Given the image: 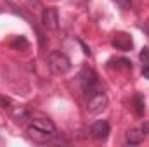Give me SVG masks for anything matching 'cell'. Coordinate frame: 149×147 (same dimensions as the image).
Returning a JSON list of instances; mask_svg holds the SVG:
<instances>
[{
  "label": "cell",
  "instance_id": "obj_1",
  "mask_svg": "<svg viewBox=\"0 0 149 147\" xmlns=\"http://www.w3.org/2000/svg\"><path fill=\"white\" fill-rule=\"evenodd\" d=\"M47 62H49V69L54 74H66L71 69V61L66 54L59 52V50H54L49 54L47 57Z\"/></svg>",
  "mask_w": 149,
  "mask_h": 147
},
{
  "label": "cell",
  "instance_id": "obj_2",
  "mask_svg": "<svg viewBox=\"0 0 149 147\" xmlns=\"http://www.w3.org/2000/svg\"><path fill=\"white\" fill-rule=\"evenodd\" d=\"M109 106V99L104 92H99V90H94L88 97V102H87V111L90 114H99Z\"/></svg>",
  "mask_w": 149,
  "mask_h": 147
},
{
  "label": "cell",
  "instance_id": "obj_3",
  "mask_svg": "<svg viewBox=\"0 0 149 147\" xmlns=\"http://www.w3.org/2000/svg\"><path fill=\"white\" fill-rule=\"evenodd\" d=\"M78 78H80V85H81L85 94H92L95 85H97V81H99L97 74H95V71L92 68H83L81 73L78 74Z\"/></svg>",
  "mask_w": 149,
  "mask_h": 147
},
{
  "label": "cell",
  "instance_id": "obj_4",
  "mask_svg": "<svg viewBox=\"0 0 149 147\" xmlns=\"http://www.w3.org/2000/svg\"><path fill=\"white\" fill-rule=\"evenodd\" d=\"M42 24L43 28L50 30V31H57L59 30V14H57V9L54 7H47L42 10Z\"/></svg>",
  "mask_w": 149,
  "mask_h": 147
},
{
  "label": "cell",
  "instance_id": "obj_5",
  "mask_svg": "<svg viewBox=\"0 0 149 147\" xmlns=\"http://www.w3.org/2000/svg\"><path fill=\"white\" fill-rule=\"evenodd\" d=\"M111 45L116 49V50L128 52V50H132L134 42H132V37H130L128 33L120 31V33H114V37H113V40H111Z\"/></svg>",
  "mask_w": 149,
  "mask_h": 147
},
{
  "label": "cell",
  "instance_id": "obj_6",
  "mask_svg": "<svg viewBox=\"0 0 149 147\" xmlns=\"http://www.w3.org/2000/svg\"><path fill=\"white\" fill-rule=\"evenodd\" d=\"M109 135V123L106 119H99L90 126V137L95 140H104Z\"/></svg>",
  "mask_w": 149,
  "mask_h": 147
},
{
  "label": "cell",
  "instance_id": "obj_7",
  "mask_svg": "<svg viewBox=\"0 0 149 147\" xmlns=\"http://www.w3.org/2000/svg\"><path fill=\"white\" fill-rule=\"evenodd\" d=\"M26 133H28V139H31L33 142H38V144H47L49 140H52V137H54V133H49V132H43V130H40L37 126H28V130H26Z\"/></svg>",
  "mask_w": 149,
  "mask_h": 147
},
{
  "label": "cell",
  "instance_id": "obj_8",
  "mask_svg": "<svg viewBox=\"0 0 149 147\" xmlns=\"http://www.w3.org/2000/svg\"><path fill=\"white\" fill-rule=\"evenodd\" d=\"M31 125L37 126L43 132H49V133H56V125L52 123V119L49 118H33L31 119Z\"/></svg>",
  "mask_w": 149,
  "mask_h": 147
},
{
  "label": "cell",
  "instance_id": "obj_9",
  "mask_svg": "<svg viewBox=\"0 0 149 147\" xmlns=\"http://www.w3.org/2000/svg\"><path fill=\"white\" fill-rule=\"evenodd\" d=\"M144 137H146V133L142 132V128H141V130L132 128V130L127 132V144H130V146H139V144L144 142Z\"/></svg>",
  "mask_w": 149,
  "mask_h": 147
},
{
  "label": "cell",
  "instance_id": "obj_10",
  "mask_svg": "<svg viewBox=\"0 0 149 147\" xmlns=\"http://www.w3.org/2000/svg\"><path fill=\"white\" fill-rule=\"evenodd\" d=\"M10 47H12V49H16V50L24 52V50H28L30 43H28V40H26L24 37H16L12 42H10Z\"/></svg>",
  "mask_w": 149,
  "mask_h": 147
},
{
  "label": "cell",
  "instance_id": "obj_11",
  "mask_svg": "<svg viewBox=\"0 0 149 147\" xmlns=\"http://www.w3.org/2000/svg\"><path fill=\"white\" fill-rule=\"evenodd\" d=\"M26 7H28V10H31V12H40V14H42V10H43L42 3H40L38 0H26Z\"/></svg>",
  "mask_w": 149,
  "mask_h": 147
},
{
  "label": "cell",
  "instance_id": "obj_12",
  "mask_svg": "<svg viewBox=\"0 0 149 147\" xmlns=\"http://www.w3.org/2000/svg\"><path fill=\"white\" fill-rule=\"evenodd\" d=\"M134 104H135L137 114L142 116V114H144V101H142V97H141V95H135V97H134Z\"/></svg>",
  "mask_w": 149,
  "mask_h": 147
},
{
  "label": "cell",
  "instance_id": "obj_13",
  "mask_svg": "<svg viewBox=\"0 0 149 147\" xmlns=\"http://www.w3.org/2000/svg\"><path fill=\"white\" fill-rule=\"evenodd\" d=\"M113 2H114L121 10H128V9H130V0H113Z\"/></svg>",
  "mask_w": 149,
  "mask_h": 147
},
{
  "label": "cell",
  "instance_id": "obj_14",
  "mask_svg": "<svg viewBox=\"0 0 149 147\" xmlns=\"http://www.w3.org/2000/svg\"><path fill=\"white\" fill-rule=\"evenodd\" d=\"M139 59H141L142 62H149V47H144V49L141 50V54H139Z\"/></svg>",
  "mask_w": 149,
  "mask_h": 147
},
{
  "label": "cell",
  "instance_id": "obj_15",
  "mask_svg": "<svg viewBox=\"0 0 149 147\" xmlns=\"http://www.w3.org/2000/svg\"><path fill=\"white\" fill-rule=\"evenodd\" d=\"M0 107H3V109H10V107H12L10 99H7V97H2V95H0Z\"/></svg>",
  "mask_w": 149,
  "mask_h": 147
},
{
  "label": "cell",
  "instance_id": "obj_16",
  "mask_svg": "<svg viewBox=\"0 0 149 147\" xmlns=\"http://www.w3.org/2000/svg\"><path fill=\"white\" fill-rule=\"evenodd\" d=\"M14 118H16L17 123H23L24 118H26V112H24V111H16V112H14Z\"/></svg>",
  "mask_w": 149,
  "mask_h": 147
},
{
  "label": "cell",
  "instance_id": "obj_17",
  "mask_svg": "<svg viewBox=\"0 0 149 147\" xmlns=\"http://www.w3.org/2000/svg\"><path fill=\"white\" fill-rule=\"evenodd\" d=\"M142 74H144V78H148L149 80V62L144 64V68H142Z\"/></svg>",
  "mask_w": 149,
  "mask_h": 147
},
{
  "label": "cell",
  "instance_id": "obj_18",
  "mask_svg": "<svg viewBox=\"0 0 149 147\" xmlns=\"http://www.w3.org/2000/svg\"><path fill=\"white\" fill-rule=\"evenodd\" d=\"M142 132L149 137V121H144V125H142Z\"/></svg>",
  "mask_w": 149,
  "mask_h": 147
},
{
  "label": "cell",
  "instance_id": "obj_19",
  "mask_svg": "<svg viewBox=\"0 0 149 147\" xmlns=\"http://www.w3.org/2000/svg\"><path fill=\"white\" fill-rule=\"evenodd\" d=\"M144 28H146V33L149 35V19L146 21V24H144Z\"/></svg>",
  "mask_w": 149,
  "mask_h": 147
}]
</instances>
